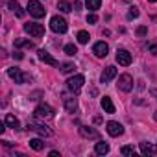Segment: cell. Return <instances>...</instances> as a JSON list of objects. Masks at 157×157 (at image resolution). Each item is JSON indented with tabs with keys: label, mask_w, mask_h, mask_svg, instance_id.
<instances>
[{
	"label": "cell",
	"mask_w": 157,
	"mask_h": 157,
	"mask_svg": "<svg viewBox=\"0 0 157 157\" xmlns=\"http://www.w3.org/2000/svg\"><path fill=\"white\" fill-rule=\"evenodd\" d=\"M93 52H94L96 57H105V56L109 54V44L104 43V41H98V43L93 46Z\"/></svg>",
	"instance_id": "10"
},
{
	"label": "cell",
	"mask_w": 157,
	"mask_h": 157,
	"mask_svg": "<svg viewBox=\"0 0 157 157\" xmlns=\"http://www.w3.org/2000/svg\"><path fill=\"white\" fill-rule=\"evenodd\" d=\"M151 96H153V98L157 100V89H151Z\"/></svg>",
	"instance_id": "36"
},
{
	"label": "cell",
	"mask_w": 157,
	"mask_h": 157,
	"mask_svg": "<svg viewBox=\"0 0 157 157\" xmlns=\"http://www.w3.org/2000/svg\"><path fill=\"white\" fill-rule=\"evenodd\" d=\"M15 46L17 48H33L35 44L32 41H28V39H15Z\"/></svg>",
	"instance_id": "21"
},
{
	"label": "cell",
	"mask_w": 157,
	"mask_h": 157,
	"mask_svg": "<svg viewBox=\"0 0 157 157\" xmlns=\"http://www.w3.org/2000/svg\"><path fill=\"white\" fill-rule=\"evenodd\" d=\"M137 17H139V10H137V8H129V11H128V19L133 21V19H137Z\"/></svg>",
	"instance_id": "28"
},
{
	"label": "cell",
	"mask_w": 157,
	"mask_h": 157,
	"mask_svg": "<svg viewBox=\"0 0 157 157\" xmlns=\"http://www.w3.org/2000/svg\"><path fill=\"white\" fill-rule=\"evenodd\" d=\"M117 63H118V65H122V67L131 65V54H129L128 50H124V48L117 50Z\"/></svg>",
	"instance_id": "9"
},
{
	"label": "cell",
	"mask_w": 157,
	"mask_h": 157,
	"mask_svg": "<svg viewBox=\"0 0 157 157\" xmlns=\"http://www.w3.org/2000/svg\"><path fill=\"white\" fill-rule=\"evenodd\" d=\"M87 22H89V24H96V22H98V17H96L94 13H91V15H87Z\"/></svg>",
	"instance_id": "31"
},
{
	"label": "cell",
	"mask_w": 157,
	"mask_h": 157,
	"mask_svg": "<svg viewBox=\"0 0 157 157\" xmlns=\"http://www.w3.org/2000/svg\"><path fill=\"white\" fill-rule=\"evenodd\" d=\"M37 56H39V59H41L43 63H46V65H52V67H57V65H59V63H57V59H56V57H52L46 50H39V52H37Z\"/></svg>",
	"instance_id": "13"
},
{
	"label": "cell",
	"mask_w": 157,
	"mask_h": 157,
	"mask_svg": "<svg viewBox=\"0 0 157 157\" xmlns=\"http://www.w3.org/2000/svg\"><path fill=\"white\" fill-rule=\"evenodd\" d=\"M74 68H76L74 63H63V65H61V72H63V74H72Z\"/></svg>",
	"instance_id": "26"
},
{
	"label": "cell",
	"mask_w": 157,
	"mask_h": 157,
	"mask_svg": "<svg viewBox=\"0 0 157 157\" xmlns=\"http://www.w3.org/2000/svg\"><path fill=\"white\" fill-rule=\"evenodd\" d=\"M28 129H30V131H35V133H39L41 137H52V129H50L48 126H44V124L30 122V124H28Z\"/></svg>",
	"instance_id": "8"
},
{
	"label": "cell",
	"mask_w": 157,
	"mask_h": 157,
	"mask_svg": "<svg viewBox=\"0 0 157 157\" xmlns=\"http://www.w3.org/2000/svg\"><path fill=\"white\" fill-rule=\"evenodd\" d=\"M72 8H74V10H80V8H82V4H80V2H74V6H72Z\"/></svg>",
	"instance_id": "35"
},
{
	"label": "cell",
	"mask_w": 157,
	"mask_h": 157,
	"mask_svg": "<svg viewBox=\"0 0 157 157\" xmlns=\"http://www.w3.org/2000/svg\"><path fill=\"white\" fill-rule=\"evenodd\" d=\"M76 52H78V48H76L74 44H67V46H65V54H67V56H74Z\"/></svg>",
	"instance_id": "29"
},
{
	"label": "cell",
	"mask_w": 157,
	"mask_h": 157,
	"mask_svg": "<svg viewBox=\"0 0 157 157\" xmlns=\"http://www.w3.org/2000/svg\"><path fill=\"white\" fill-rule=\"evenodd\" d=\"M28 13L35 19H43L46 15V10L43 8V4L39 0H28Z\"/></svg>",
	"instance_id": "2"
},
{
	"label": "cell",
	"mask_w": 157,
	"mask_h": 157,
	"mask_svg": "<svg viewBox=\"0 0 157 157\" xmlns=\"http://www.w3.org/2000/svg\"><path fill=\"white\" fill-rule=\"evenodd\" d=\"M80 135L83 139H100V133L91 126H80Z\"/></svg>",
	"instance_id": "12"
},
{
	"label": "cell",
	"mask_w": 157,
	"mask_h": 157,
	"mask_svg": "<svg viewBox=\"0 0 157 157\" xmlns=\"http://www.w3.org/2000/svg\"><path fill=\"white\" fill-rule=\"evenodd\" d=\"M50 157H59V151H56V150H54V151H50Z\"/></svg>",
	"instance_id": "34"
},
{
	"label": "cell",
	"mask_w": 157,
	"mask_h": 157,
	"mask_svg": "<svg viewBox=\"0 0 157 157\" xmlns=\"http://www.w3.org/2000/svg\"><path fill=\"white\" fill-rule=\"evenodd\" d=\"M148 50H150V54H151V56H157V44H150V46H148Z\"/></svg>",
	"instance_id": "32"
},
{
	"label": "cell",
	"mask_w": 157,
	"mask_h": 157,
	"mask_svg": "<svg viewBox=\"0 0 157 157\" xmlns=\"http://www.w3.org/2000/svg\"><path fill=\"white\" fill-rule=\"evenodd\" d=\"M13 57H15V59H22V57H24V56H22V54H21V52H15V54H13Z\"/></svg>",
	"instance_id": "33"
},
{
	"label": "cell",
	"mask_w": 157,
	"mask_h": 157,
	"mask_svg": "<svg viewBox=\"0 0 157 157\" xmlns=\"http://www.w3.org/2000/svg\"><path fill=\"white\" fill-rule=\"evenodd\" d=\"M8 76L11 78V80H15V83H26V82H30V76L28 74H22L21 72V68H8Z\"/></svg>",
	"instance_id": "6"
},
{
	"label": "cell",
	"mask_w": 157,
	"mask_h": 157,
	"mask_svg": "<svg viewBox=\"0 0 157 157\" xmlns=\"http://www.w3.org/2000/svg\"><path fill=\"white\" fill-rule=\"evenodd\" d=\"M65 109H67L68 113H76V111H78V102H76V98L65 96Z\"/></svg>",
	"instance_id": "18"
},
{
	"label": "cell",
	"mask_w": 157,
	"mask_h": 157,
	"mask_svg": "<svg viewBox=\"0 0 157 157\" xmlns=\"http://www.w3.org/2000/svg\"><path fill=\"white\" fill-rule=\"evenodd\" d=\"M120 153H122V155H131V157H133V155H135V148H133V146H122V148H120Z\"/></svg>",
	"instance_id": "27"
},
{
	"label": "cell",
	"mask_w": 157,
	"mask_h": 157,
	"mask_svg": "<svg viewBox=\"0 0 157 157\" xmlns=\"http://www.w3.org/2000/svg\"><path fill=\"white\" fill-rule=\"evenodd\" d=\"M140 151H142V155H146V157H153V155L157 153V148H155L153 144H150V142H140Z\"/></svg>",
	"instance_id": "15"
},
{
	"label": "cell",
	"mask_w": 157,
	"mask_h": 157,
	"mask_svg": "<svg viewBox=\"0 0 157 157\" xmlns=\"http://www.w3.org/2000/svg\"><path fill=\"white\" fill-rule=\"evenodd\" d=\"M153 118H155V120H157V111H155V113H153Z\"/></svg>",
	"instance_id": "37"
},
{
	"label": "cell",
	"mask_w": 157,
	"mask_h": 157,
	"mask_svg": "<svg viewBox=\"0 0 157 157\" xmlns=\"http://www.w3.org/2000/svg\"><path fill=\"white\" fill-rule=\"evenodd\" d=\"M33 113H35L37 118H52V117H54V109H52L48 104H39Z\"/></svg>",
	"instance_id": "7"
},
{
	"label": "cell",
	"mask_w": 157,
	"mask_h": 157,
	"mask_svg": "<svg viewBox=\"0 0 157 157\" xmlns=\"http://www.w3.org/2000/svg\"><path fill=\"white\" fill-rule=\"evenodd\" d=\"M30 148L35 150V151H41V150L44 148V142H43L41 139H32V140H30Z\"/></svg>",
	"instance_id": "23"
},
{
	"label": "cell",
	"mask_w": 157,
	"mask_h": 157,
	"mask_svg": "<svg viewBox=\"0 0 157 157\" xmlns=\"http://www.w3.org/2000/svg\"><path fill=\"white\" fill-rule=\"evenodd\" d=\"M4 122H6V126H10V128H13V129H19V128H21V122H19L13 115H6V120H4Z\"/></svg>",
	"instance_id": "19"
},
{
	"label": "cell",
	"mask_w": 157,
	"mask_h": 157,
	"mask_svg": "<svg viewBox=\"0 0 157 157\" xmlns=\"http://www.w3.org/2000/svg\"><path fill=\"white\" fill-rule=\"evenodd\" d=\"M102 109H104L105 113H109V115H113V113H115V104L111 102V98H109V96H104V98H102Z\"/></svg>",
	"instance_id": "17"
},
{
	"label": "cell",
	"mask_w": 157,
	"mask_h": 157,
	"mask_svg": "<svg viewBox=\"0 0 157 157\" xmlns=\"http://www.w3.org/2000/svg\"><path fill=\"white\" fill-rule=\"evenodd\" d=\"M107 133H109L111 137H120V135L124 133V128H122V124L111 120V122H107Z\"/></svg>",
	"instance_id": "11"
},
{
	"label": "cell",
	"mask_w": 157,
	"mask_h": 157,
	"mask_svg": "<svg viewBox=\"0 0 157 157\" xmlns=\"http://www.w3.org/2000/svg\"><path fill=\"white\" fill-rule=\"evenodd\" d=\"M146 33H148V28H146V26H139V28H137V35H139V37H144Z\"/></svg>",
	"instance_id": "30"
},
{
	"label": "cell",
	"mask_w": 157,
	"mask_h": 157,
	"mask_svg": "<svg viewBox=\"0 0 157 157\" xmlns=\"http://www.w3.org/2000/svg\"><path fill=\"white\" fill-rule=\"evenodd\" d=\"M118 89L120 91H124V93H129L131 89H133V78H131V74H120L118 76Z\"/></svg>",
	"instance_id": "4"
},
{
	"label": "cell",
	"mask_w": 157,
	"mask_h": 157,
	"mask_svg": "<svg viewBox=\"0 0 157 157\" xmlns=\"http://www.w3.org/2000/svg\"><path fill=\"white\" fill-rule=\"evenodd\" d=\"M148 2H157V0H148Z\"/></svg>",
	"instance_id": "38"
},
{
	"label": "cell",
	"mask_w": 157,
	"mask_h": 157,
	"mask_svg": "<svg viewBox=\"0 0 157 157\" xmlns=\"http://www.w3.org/2000/svg\"><path fill=\"white\" fill-rule=\"evenodd\" d=\"M50 30H52L54 33H65V32L68 30V24H67V21H65L63 17L56 15V17L50 19Z\"/></svg>",
	"instance_id": "3"
},
{
	"label": "cell",
	"mask_w": 157,
	"mask_h": 157,
	"mask_svg": "<svg viewBox=\"0 0 157 157\" xmlns=\"http://www.w3.org/2000/svg\"><path fill=\"white\" fill-rule=\"evenodd\" d=\"M83 83H85L83 74H76V76H72V78H68V80H67V89H68L70 93L76 94V93H80V91H82Z\"/></svg>",
	"instance_id": "1"
},
{
	"label": "cell",
	"mask_w": 157,
	"mask_h": 157,
	"mask_svg": "<svg viewBox=\"0 0 157 157\" xmlns=\"http://www.w3.org/2000/svg\"><path fill=\"white\" fill-rule=\"evenodd\" d=\"M8 8H10L17 17H21V19L24 17V10L21 8V4H19V2H15V0H10V2H8Z\"/></svg>",
	"instance_id": "16"
},
{
	"label": "cell",
	"mask_w": 157,
	"mask_h": 157,
	"mask_svg": "<svg viewBox=\"0 0 157 157\" xmlns=\"http://www.w3.org/2000/svg\"><path fill=\"white\" fill-rule=\"evenodd\" d=\"M57 10H59V11H63V13H68V11H72V6L67 2V0H61V2L57 4Z\"/></svg>",
	"instance_id": "25"
},
{
	"label": "cell",
	"mask_w": 157,
	"mask_h": 157,
	"mask_svg": "<svg viewBox=\"0 0 157 157\" xmlns=\"http://www.w3.org/2000/svg\"><path fill=\"white\" fill-rule=\"evenodd\" d=\"M24 32L30 33L32 37H43L44 35V26L39 24V22H28V24H24Z\"/></svg>",
	"instance_id": "5"
},
{
	"label": "cell",
	"mask_w": 157,
	"mask_h": 157,
	"mask_svg": "<svg viewBox=\"0 0 157 157\" xmlns=\"http://www.w3.org/2000/svg\"><path fill=\"white\" fill-rule=\"evenodd\" d=\"M76 37H78V43H80V44H87V43H89V39H91V37H89V33H87L85 30L78 32V35H76Z\"/></svg>",
	"instance_id": "24"
},
{
	"label": "cell",
	"mask_w": 157,
	"mask_h": 157,
	"mask_svg": "<svg viewBox=\"0 0 157 157\" xmlns=\"http://www.w3.org/2000/svg\"><path fill=\"white\" fill-rule=\"evenodd\" d=\"M85 6H87V10H91V11H96V10H100V6H102V0H85Z\"/></svg>",
	"instance_id": "22"
},
{
	"label": "cell",
	"mask_w": 157,
	"mask_h": 157,
	"mask_svg": "<svg viewBox=\"0 0 157 157\" xmlns=\"http://www.w3.org/2000/svg\"><path fill=\"white\" fill-rule=\"evenodd\" d=\"M115 76H117V68H115V67H105V70L102 72V78H100V80H102V83H109Z\"/></svg>",
	"instance_id": "14"
},
{
	"label": "cell",
	"mask_w": 157,
	"mask_h": 157,
	"mask_svg": "<svg viewBox=\"0 0 157 157\" xmlns=\"http://www.w3.org/2000/svg\"><path fill=\"white\" fill-rule=\"evenodd\" d=\"M94 151L98 153V155H105L107 151H109V144L107 142H96V146H94Z\"/></svg>",
	"instance_id": "20"
}]
</instances>
